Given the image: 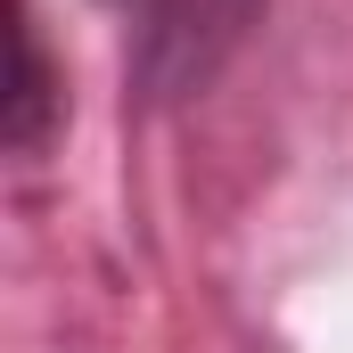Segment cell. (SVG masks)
<instances>
[{
  "instance_id": "7a4b0ae2",
  "label": "cell",
  "mask_w": 353,
  "mask_h": 353,
  "mask_svg": "<svg viewBox=\"0 0 353 353\" xmlns=\"http://www.w3.org/2000/svg\"><path fill=\"white\" fill-rule=\"evenodd\" d=\"M58 115H66V83H58V66H50L41 17H33V0H8V90H0L8 157H17V165H33V157L50 148Z\"/></svg>"
},
{
  "instance_id": "6da1fadb",
  "label": "cell",
  "mask_w": 353,
  "mask_h": 353,
  "mask_svg": "<svg viewBox=\"0 0 353 353\" xmlns=\"http://www.w3.org/2000/svg\"><path fill=\"white\" fill-rule=\"evenodd\" d=\"M99 8L123 41V90L148 115L205 99L263 25V0H99Z\"/></svg>"
}]
</instances>
